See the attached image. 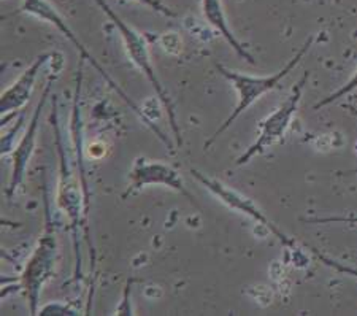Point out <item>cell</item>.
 I'll return each instance as SVG.
<instances>
[{"instance_id": "5", "label": "cell", "mask_w": 357, "mask_h": 316, "mask_svg": "<svg viewBox=\"0 0 357 316\" xmlns=\"http://www.w3.org/2000/svg\"><path fill=\"white\" fill-rule=\"evenodd\" d=\"M57 253H59L57 237L54 234L53 224L50 221V211L46 210L45 232L38 239L37 245L33 246L32 255L29 256L20 278L31 315H38L40 312V294H42L45 285L54 277Z\"/></svg>"}, {"instance_id": "14", "label": "cell", "mask_w": 357, "mask_h": 316, "mask_svg": "<svg viewBox=\"0 0 357 316\" xmlns=\"http://www.w3.org/2000/svg\"><path fill=\"white\" fill-rule=\"evenodd\" d=\"M307 224H348V226H357V216H326V218H308V220H302Z\"/></svg>"}, {"instance_id": "17", "label": "cell", "mask_w": 357, "mask_h": 316, "mask_svg": "<svg viewBox=\"0 0 357 316\" xmlns=\"http://www.w3.org/2000/svg\"><path fill=\"white\" fill-rule=\"evenodd\" d=\"M135 2L142 3V5H146L154 11H158L159 15L167 16V18H175L176 13L170 7H167V5L162 2V0H135Z\"/></svg>"}, {"instance_id": "1", "label": "cell", "mask_w": 357, "mask_h": 316, "mask_svg": "<svg viewBox=\"0 0 357 316\" xmlns=\"http://www.w3.org/2000/svg\"><path fill=\"white\" fill-rule=\"evenodd\" d=\"M51 123H53L54 129V139H56V148L57 154H59V180H57V194H56V204L59 210L66 215V218L70 223V229L73 234L75 242V256H77V270H75V277H82V255H79V232H84V237L88 240V245L91 248V261L92 266L96 262V250L91 245V235H89V209L86 205L82 181L79 178L73 176L70 163L67 159V153L64 148V142H62L61 126H59V116H57V100L56 96H53V112H51Z\"/></svg>"}, {"instance_id": "16", "label": "cell", "mask_w": 357, "mask_h": 316, "mask_svg": "<svg viewBox=\"0 0 357 316\" xmlns=\"http://www.w3.org/2000/svg\"><path fill=\"white\" fill-rule=\"evenodd\" d=\"M24 114L26 112H22L21 118L18 119V124L15 126L13 129H11L10 132H7V134L2 135V154H7L11 151V148H13V142H15V134H18L20 129L24 126Z\"/></svg>"}, {"instance_id": "8", "label": "cell", "mask_w": 357, "mask_h": 316, "mask_svg": "<svg viewBox=\"0 0 357 316\" xmlns=\"http://www.w3.org/2000/svg\"><path fill=\"white\" fill-rule=\"evenodd\" d=\"M146 186L170 188L194 202L191 193L184 186L181 174L175 167H172V165L165 163H159V160L138 158L134 163V167L129 172V186L124 191L123 199H128L130 194L140 191L142 188Z\"/></svg>"}, {"instance_id": "15", "label": "cell", "mask_w": 357, "mask_h": 316, "mask_svg": "<svg viewBox=\"0 0 357 316\" xmlns=\"http://www.w3.org/2000/svg\"><path fill=\"white\" fill-rule=\"evenodd\" d=\"M38 315L42 316H51V315H79L77 308H72L68 303H62V302H54V303H48L40 308Z\"/></svg>"}, {"instance_id": "4", "label": "cell", "mask_w": 357, "mask_h": 316, "mask_svg": "<svg viewBox=\"0 0 357 316\" xmlns=\"http://www.w3.org/2000/svg\"><path fill=\"white\" fill-rule=\"evenodd\" d=\"M18 13H26V15H31V16H36V18H38V20H42V21H46V22H50V24H53L57 31H59L62 36H64L66 38H68V42H70L73 47H75V50L78 51L79 53V59H83V61H86V62H89L91 64V67H94L97 72L100 73V77L105 80L107 82V84L110 86V88L114 91V93H116L121 99H123L126 103H128V107L130 108L132 112H134L138 118L142 119L143 123L146 124V128H149L151 129L154 134H156L158 137H159V140H162L167 146H170L172 143H170V140L167 139L165 137V134L162 130H160L156 124H154L151 119H149L148 116H146V113L142 110L140 107L137 105V103L132 100V97H129L128 94L124 93L123 89H121V86L119 84H116V82H114V80L110 77V75L107 73V70L105 68H103L99 62L96 61V57L92 56L91 53H89V50L84 47V45L79 42V38L77 37V33H75L73 31H72V27L67 24V21L62 18V16L59 15V11H57L53 5H51L48 0H22V3H21V7H20V10H18Z\"/></svg>"}, {"instance_id": "3", "label": "cell", "mask_w": 357, "mask_h": 316, "mask_svg": "<svg viewBox=\"0 0 357 316\" xmlns=\"http://www.w3.org/2000/svg\"><path fill=\"white\" fill-rule=\"evenodd\" d=\"M96 3L99 5L103 13L108 16V20L113 22L114 27L118 29L119 36L124 42L126 53H128L130 61L134 62V66L138 68V70L145 75L148 83L151 84L154 93H156V97L159 99V102L162 103L164 110L167 113V118H169L170 128H172V130H174L175 143H176V146L180 148L183 145V135H181L180 123H178V118H176L175 103H174V100H172L169 91L165 89V86L159 80L156 68L153 67V59H151V54H149L146 38L143 37L140 32H137L134 27L129 26L123 18H121L116 11L110 7V3H108L107 0H96Z\"/></svg>"}, {"instance_id": "2", "label": "cell", "mask_w": 357, "mask_h": 316, "mask_svg": "<svg viewBox=\"0 0 357 316\" xmlns=\"http://www.w3.org/2000/svg\"><path fill=\"white\" fill-rule=\"evenodd\" d=\"M314 38H316V36H310L307 42H305L302 47L296 51V54H294L291 59L286 62L283 68H280L276 73L267 75V77H255V75L240 73L237 70H232V68L224 67L222 64H215L218 73H220L221 77L226 78L227 82L234 86L235 91H237L238 100H237V105H235L232 113H230L229 116L224 119L220 128L215 130V134L210 137V140L205 142V148H208L213 142H216L218 139H220L224 132H226L230 126L237 121V119L248 110V108H250L251 105H255V103L259 99H262L266 94L272 93L273 89L278 88L281 82H283L287 75L294 72V68L301 64L305 54H307L310 48L313 47Z\"/></svg>"}, {"instance_id": "13", "label": "cell", "mask_w": 357, "mask_h": 316, "mask_svg": "<svg viewBox=\"0 0 357 316\" xmlns=\"http://www.w3.org/2000/svg\"><path fill=\"white\" fill-rule=\"evenodd\" d=\"M313 253H314V256L318 257V259L322 264H324V266L331 267L332 270H335V272H338V273L348 275V277L357 280V267H351V266H347V264H344V262H340L337 259H332V257L322 255V253L319 250H316V248H313Z\"/></svg>"}, {"instance_id": "10", "label": "cell", "mask_w": 357, "mask_h": 316, "mask_svg": "<svg viewBox=\"0 0 357 316\" xmlns=\"http://www.w3.org/2000/svg\"><path fill=\"white\" fill-rule=\"evenodd\" d=\"M53 59V53H43L36 57V61L29 66L21 77L10 86L7 91H3L0 96V114H2V123L8 118L10 113H16L22 110L31 100V94L33 86L38 78L43 67Z\"/></svg>"}, {"instance_id": "19", "label": "cell", "mask_w": 357, "mask_h": 316, "mask_svg": "<svg viewBox=\"0 0 357 316\" xmlns=\"http://www.w3.org/2000/svg\"><path fill=\"white\" fill-rule=\"evenodd\" d=\"M321 2H324V0H321Z\"/></svg>"}, {"instance_id": "6", "label": "cell", "mask_w": 357, "mask_h": 316, "mask_svg": "<svg viewBox=\"0 0 357 316\" xmlns=\"http://www.w3.org/2000/svg\"><path fill=\"white\" fill-rule=\"evenodd\" d=\"M308 77H310V72L305 73L301 78V82L296 83V86H294L291 91V94L287 96V99L281 103L273 113H270L261 124H259L257 139L255 140L252 145L246 148V151L241 154L237 160H235V165H237V167L246 165L257 156H262L264 153L268 151L270 148L275 146L276 143H280L284 139V135L287 134V129L291 128V124L294 121V116L297 114L298 105H301L303 88L308 82Z\"/></svg>"}, {"instance_id": "12", "label": "cell", "mask_w": 357, "mask_h": 316, "mask_svg": "<svg viewBox=\"0 0 357 316\" xmlns=\"http://www.w3.org/2000/svg\"><path fill=\"white\" fill-rule=\"evenodd\" d=\"M354 91H357V68L353 73V77H351L347 83H344L343 86H340V88L337 91H333L332 94L326 96L324 99H321L318 103H314L313 110H321V108H324L327 105H332L333 102L344 99V97L349 96L351 93H354Z\"/></svg>"}, {"instance_id": "9", "label": "cell", "mask_w": 357, "mask_h": 316, "mask_svg": "<svg viewBox=\"0 0 357 316\" xmlns=\"http://www.w3.org/2000/svg\"><path fill=\"white\" fill-rule=\"evenodd\" d=\"M54 78L56 77H53V75L50 77L48 83H46L43 93H42V97H40V100L37 103L36 110H33L31 121H29V126L26 128V132L22 134L21 140L18 142V145H16L15 151H13V158H11V160H13V167H11L10 183L7 186V197L8 199H13L16 191H18L20 186L24 183L29 163H31L32 154H33V151H36L40 118H42V112L46 105V102H48V99L51 97V88H53Z\"/></svg>"}, {"instance_id": "7", "label": "cell", "mask_w": 357, "mask_h": 316, "mask_svg": "<svg viewBox=\"0 0 357 316\" xmlns=\"http://www.w3.org/2000/svg\"><path fill=\"white\" fill-rule=\"evenodd\" d=\"M191 175L195 181H199L205 189H208V191L215 195L220 202L226 205L227 209L238 211V213L245 215L250 218V220L257 223L259 226L266 229L268 234H272L273 237L278 239L281 245H284V246L294 245V240L287 237V235L281 231V229L276 227L275 224L270 221L266 215H264V211L259 209V206L252 202L250 197H246V195H243L241 193L235 191V189L224 185L222 181L216 180V178H211L197 169H191Z\"/></svg>"}, {"instance_id": "18", "label": "cell", "mask_w": 357, "mask_h": 316, "mask_svg": "<svg viewBox=\"0 0 357 316\" xmlns=\"http://www.w3.org/2000/svg\"><path fill=\"white\" fill-rule=\"evenodd\" d=\"M348 174H357V167H356L354 170H351V172H348Z\"/></svg>"}, {"instance_id": "11", "label": "cell", "mask_w": 357, "mask_h": 316, "mask_svg": "<svg viewBox=\"0 0 357 316\" xmlns=\"http://www.w3.org/2000/svg\"><path fill=\"white\" fill-rule=\"evenodd\" d=\"M202 13H204V18L210 22V24L220 32V36L226 40L229 47L235 51V54L241 59L246 61L248 64L256 66V59L250 51H248L246 45L241 43L240 40L235 37L232 29L229 27L226 11H224L221 0H202Z\"/></svg>"}]
</instances>
